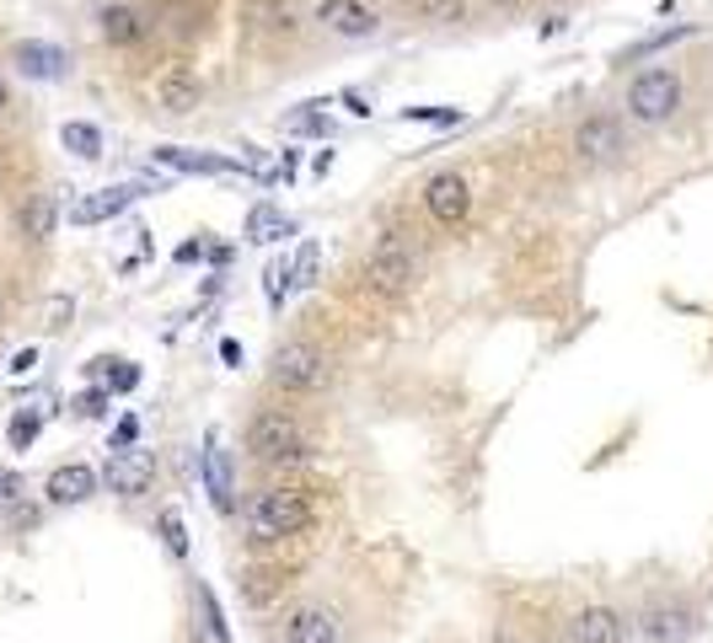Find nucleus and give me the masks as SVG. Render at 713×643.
<instances>
[{
	"label": "nucleus",
	"instance_id": "obj_34",
	"mask_svg": "<svg viewBox=\"0 0 713 643\" xmlns=\"http://www.w3.org/2000/svg\"><path fill=\"white\" fill-rule=\"evenodd\" d=\"M220 360H225V365H242V343L225 338V343H220Z\"/></svg>",
	"mask_w": 713,
	"mask_h": 643
},
{
	"label": "nucleus",
	"instance_id": "obj_40",
	"mask_svg": "<svg viewBox=\"0 0 713 643\" xmlns=\"http://www.w3.org/2000/svg\"><path fill=\"white\" fill-rule=\"evenodd\" d=\"M489 6H494V11H515L521 0H489Z\"/></svg>",
	"mask_w": 713,
	"mask_h": 643
},
{
	"label": "nucleus",
	"instance_id": "obj_36",
	"mask_svg": "<svg viewBox=\"0 0 713 643\" xmlns=\"http://www.w3.org/2000/svg\"><path fill=\"white\" fill-rule=\"evenodd\" d=\"M17 489H22V478H17V472H0V504H6Z\"/></svg>",
	"mask_w": 713,
	"mask_h": 643
},
{
	"label": "nucleus",
	"instance_id": "obj_10",
	"mask_svg": "<svg viewBox=\"0 0 713 643\" xmlns=\"http://www.w3.org/2000/svg\"><path fill=\"white\" fill-rule=\"evenodd\" d=\"M204 102V81H199V70H188V64H167L161 76H155V108L161 113H172V119H183Z\"/></svg>",
	"mask_w": 713,
	"mask_h": 643
},
{
	"label": "nucleus",
	"instance_id": "obj_11",
	"mask_svg": "<svg viewBox=\"0 0 713 643\" xmlns=\"http://www.w3.org/2000/svg\"><path fill=\"white\" fill-rule=\"evenodd\" d=\"M424 210H430L440 225H462L466 210H472V188H466V178H456V172L430 178V183H424Z\"/></svg>",
	"mask_w": 713,
	"mask_h": 643
},
{
	"label": "nucleus",
	"instance_id": "obj_19",
	"mask_svg": "<svg viewBox=\"0 0 713 643\" xmlns=\"http://www.w3.org/2000/svg\"><path fill=\"white\" fill-rule=\"evenodd\" d=\"M92 493H97V472L92 466H81V461L49 472V504H87Z\"/></svg>",
	"mask_w": 713,
	"mask_h": 643
},
{
	"label": "nucleus",
	"instance_id": "obj_3",
	"mask_svg": "<svg viewBox=\"0 0 713 643\" xmlns=\"http://www.w3.org/2000/svg\"><path fill=\"white\" fill-rule=\"evenodd\" d=\"M413 279H419L413 242H408L403 231L375 237V247L365 252V284H371L375 295H403V290H413Z\"/></svg>",
	"mask_w": 713,
	"mask_h": 643
},
{
	"label": "nucleus",
	"instance_id": "obj_21",
	"mask_svg": "<svg viewBox=\"0 0 713 643\" xmlns=\"http://www.w3.org/2000/svg\"><path fill=\"white\" fill-rule=\"evenodd\" d=\"M54 225H60V204H54V193H32L28 204H22V237H28V242H49V237H54Z\"/></svg>",
	"mask_w": 713,
	"mask_h": 643
},
{
	"label": "nucleus",
	"instance_id": "obj_41",
	"mask_svg": "<svg viewBox=\"0 0 713 643\" xmlns=\"http://www.w3.org/2000/svg\"><path fill=\"white\" fill-rule=\"evenodd\" d=\"M0 108H6V81H0Z\"/></svg>",
	"mask_w": 713,
	"mask_h": 643
},
{
	"label": "nucleus",
	"instance_id": "obj_8",
	"mask_svg": "<svg viewBox=\"0 0 713 643\" xmlns=\"http://www.w3.org/2000/svg\"><path fill=\"white\" fill-rule=\"evenodd\" d=\"M574 155L585 167H606L622 155V123L612 113H590L580 129H574Z\"/></svg>",
	"mask_w": 713,
	"mask_h": 643
},
{
	"label": "nucleus",
	"instance_id": "obj_14",
	"mask_svg": "<svg viewBox=\"0 0 713 643\" xmlns=\"http://www.w3.org/2000/svg\"><path fill=\"white\" fill-rule=\"evenodd\" d=\"M627 639V616L612 606H585L569 622V643H622Z\"/></svg>",
	"mask_w": 713,
	"mask_h": 643
},
{
	"label": "nucleus",
	"instance_id": "obj_38",
	"mask_svg": "<svg viewBox=\"0 0 713 643\" xmlns=\"http://www.w3.org/2000/svg\"><path fill=\"white\" fill-rule=\"evenodd\" d=\"M343 102H349V113H360V119L371 113V102H365V97H360V92H343Z\"/></svg>",
	"mask_w": 713,
	"mask_h": 643
},
{
	"label": "nucleus",
	"instance_id": "obj_25",
	"mask_svg": "<svg viewBox=\"0 0 713 643\" xmlns=\"http://www.w3.org/2000/svg\"><path fill=\"white\" fill-rule=\"evenodd\" d=\"M413 11H419V22H430V28H456L466 17V0H413Z\"/></svg>",
	"mask_w": 713,
	"mask_h": 643
},
{
	"label": "nucleus",
	"instance_id": "obj_32",
	"mask_svg": "<svg viewBox=\"0 0 713 643\" xmlns=\"http://www.w3.org/2000/svg\"><path fill=\"white\" fill-rule=\"evenodd\" d=\"M692 32H697L692 22H682V28H671V32H654V38H644L633 54H654V49H665V43H676V38H692Z\"/></svg>",
	"mask_w": 713,
	"mask_h": 643
},
{
	"label": "nucleus",
	"instance_id": "obj_7",
	"mask_svg": "<svg viewBox=\"0 0 713 643\" xmlns=\"http://www.w3.org/2000/svg\"><path fill=\"white\" fill-rule=\"evenodd\" d=\"M242 32L252 43H290L301 32V22L284 0H242Z\"/></svg>",
	"mask_w": 713,
	"mask_h": 643
},
{
	"label": "nucleus",
	"instance_id": "obj_17",
	"mask_svg": "<svg viewBox=\"0 0 713 643\" xmlns=\"http://www.w3.org/2000/svg\"><path fill=\"white\" fill-rule=\"evenodd\" d=\"M97 32H102V43H113V49H134V43H145V17L134 11V6H108L102 17H97Z\"/></svg>",
	"mask_w": 713,
	"mask_h": 643
},
{
	"label": "nucleus",
	"instance_id": "obj_9",
	"mask_svg": "<svg viewBox=\"0 0 713 643\" xmlns=\"http://www.w3.org/2000/svg\"><path fill=\"white\" fill-rule=\"evenodd\" d=\"M317 22L333 32V38H375L381 32V11L365 0H322L317 6Z\"/></svg>",
	"mask_w": 713,
	"mask_h": 643
},
{
	"label": "nucleus",
	"instance_id": "obj_26",
	"mask_svg": "<svg viewBox=\"0 0 713 643\" xmlns=\"http://www.w3.org/2000/svg\"><path fill=\"white\" fill-rule=\"evenodd\" d=\"M193 601H199V612H204V633H210L215 643H231V627H225V612H220L215 590H210V584H199V590H193Z\"/></svg>",
	"mask_w": 713,
	"mask_h": 643
},
{
	"label": "nucleus",
	"instance_id": "obj_33",
	"mask_svg": "<svg viewBox=\"0 0 713 643\" xmlns=\"http://www.w3.org/2000/svg\"><path fill=\"white\" fill-rule=\"evenodd\" d=\"M108 398H113V392H87V398L76 402V413H81V419H102V413H108Z\"/></svg>",
	"mask_w": 713,
	"mask_h": 643
},
{
	"label": "nucleus",
	"instance_id": "obj_23",
	"mask_svg": "<svg viewBox=\"0 0 713 643\" xmlns=\"http://www.w3.org/2000/svg\"><path fill=\"white\" fill-rule=\"evenodd\" d=\"M60 145L70 155H81V161H97V155H102V129H97V123H81V119H70L60 129Z\"/></svg>",
	"mask_w": 713,
	"mask_h": 643
},
{
	"label": "nucleus",
	"instance_id": "obj_37",
	"mask_svg": "<svg viewBox=\"0 0 713 643\" xmlns=\"http://www.w3.org/2000/svg\"><path fill=\"white\" fill-rule=\"evenodd\" d=\"M563 22H569V17H548V22L536 28V38H559V32H563Z\"/></svg>",
	"mask_w": 713,
	"mask_h": 643
},
{
	"label": "nucleus",
	"instance_id": "obj_31",
	"mask_svg": "<svg viewBox=\"0 0 713 643\" xmlns=\"http://www.w3.org/2000/svg\"><path fill=\"white\" fill-rule=\"evenodd\" d=\"M38 424H43L38 413H17L11 419V451H28L32 440H38Z\"/></svg>",
	"mask_w": 713,
	"mask_h": 643
},
{
	"label": "nucleus",
	"instance_id": "obj_22",
	"mask_svg": "<svg viewBox=\"0 0 713 643\" xmlns=\"http://www.w3.org/2000/svg\"><path fill=\"white\" fill-rule=\"evenodd\" d=\"M290 231H295V225L284 220L280 204H252L248 210V242H280Z\"/></svg>",
	"mask_w": 713,
	"mask_h": 643
},
{
	"label": "nucleus",
	"instance_id": "obj_5",
	"mask_svg": "<svg viewBox=\"0 0 713 643\" xmlns=\"http://www.w3.org/2000/svg\"><path fill=\"white\" fill-rule=\"evenodd\" d=\"M269 375H274V386H284V392H322L333 365H328V354L317 343H284L280 354H274V365H269Z\"/></svg>",
	"mask_w": 713,
	"mask_h": 643
},
{
	"label": "nucleus",
	"instance_id": "obj_27",
	"mask_svg": "<svg viewBox=\"0 0 713 643\" xmlns=\"http://www.w3.org/2000/svg\"><path fill=\"white\" fill-rule=\"evenodd\" d=\"M92 370L108 375V392H134V386H140V370L129 365V360H97Z\"/></svg>",
	"mask_w": 713,
	"mask_h": 643
},
{
	"label": "nucleus",
	"instance_id": "obj_4",
	"mask_svg": "<svg viewBox=\"0 0 713 643\" xmlns=\"http://www.w3.org/2000/svg\"><path fill=\"white\" fill-rule=\"evenodd\" d=\"M676 108H682V76H676L671 64H650V70L633 76V87H627V113L639 123H665Z\"/></svg>",
	"mask_w": 713,
	"mask_h": 643
},
{
	"label": "nucleus",
	"instance_id": "obj_18",
	"mask_svg": "<svg viewBox=\"0 0 713 643\" xmlns=\"http://www.w3.org/2000/svg\"><path fill=\"white\" fill-rule=\"evenodd\" d=\"M155 161L161 167H172V172H204V178H220V172H237L242 161H231V155H210V151H183V145H155Z\"/></svg>",
	"mask_w": 713,
	"mask_h": 643
},
{
	"label": "nucleus",
	"instance_id": "obj_30",
	"mask_svg": "<svg viewBox=\"0 0 713 643\" xmlns=\"http://www.w3.org/2000/svg\"><path fill=\"white\" fill-rule=\"evenodd\" d=\"M311 279H317V242H307L295 252V263H290V290H301Z\"/></svg>",
	"mask_w": 713,
	"mask_h": 643
},
{
	"label": "nucleus",
	"instance_id": "obj_15",
	"mask_svg": "<svg viewBox=\"0 0 713 643\" xmlns=\"http://www.w3.org/2000/svg\"><path fill=\"white\" fill-rule=\"evenodd\" d=\"M11 60H17V70L28 76V81H60L64 70H70V54L64 49H54V43H17L11 49Z\"/></svg>",
	"mask_w": 713,
	"mask_h": 643
},
{
	"label": "nucleus",
	"instance_id": "obj_29",
	"mask_svg": "<svg viewBox=\"0 0 713 643\" xmlns=\"http://www.w3.org/2000/svg\"><path fill=\"white\" fill-rule=\"evenodd\" d=\"M161 542H167L172 557H183L188 552V531H183V515H178V510H167V515H161Z\"/></svg>",
	"mask_w": 713,
	"mask_h": 643
},
{
	"label": "nucleus",
	"instance_id": "obj_20",
	"mask_svg": "<svg viewBox=\"0 0 713 643\" xmlns=\"http://www.w3.org/2000/svg\"><path fill=\"white\" fill-rule=\"evenodd\" d=\"M199 461H204V489H210V499H215L220 510H231V493H237V483H231V451L210 434V445H204Z\"/></svg>",
	"mask_w": 713,
	"mask_h": 643
},
{
	"label": "nucleus",
	"instance_id": "obj_39",
	"mask_svg": "<svg viewBox=\"0 0 713 643\" xmlns=\"http://www.w3.org/2000/svg\"><path fill=\"white\" fill-rule=\"evenodd\" d=\"M134 434H140V424H134V419H124V424H119V445H134Z\"/></svg>",
	"mask_w": 713,
	"mask_h": 643
},
{
	"label": "nucleus",
	"instance_id": "obj_24",
	"mask_svg": "<svg viewBox=\"0 0 713 643\" xmlns=\"http://www.w3.org/2000/svg\"><path fill=\"white\" fill-rule=\"evenodd\" d=\"M284 134H317V140H328V134H333L328 102H307L301 113H290V119H284Z\"/></svg>",
	"mask_w": 713,
	"mask_h": 643
},
{
	"label": "nucleus",
	"instance_id": "obj_2",
	"mask_svg": "<svg viewBox=\"0 0 713 643\" xmlns=\"http://www.w3.org/2000/svg\"><path fill=\"white\" fill-rule=\"evenodd\" d=\"M248 451L263 466H295V461H311V434L301 429L295 413L263 408V413H252L248 424Z\"/></svg>",
	"mask_w": 713,
	"mask_h": 643
},
{
	"label": "nucleus",
	"instance_id": "obj_16",
	"mask_svg": "<svg viewBox=\"0 0 713 643\" xmlns=\"http://www.w3.org/2000/svg\"><path fill=\"white\" fill-rule=\"evenodd\" d=\"M284 643H343V622L339 612H328V606H307V612L290 616V633Z\"/></svg>",
	"mask_w": 713,
	"mask_h": 643
},
{
	"label": "nucleus",
	"instance_id": "obj_1",
	"mask_svg": "<svg viewBox=\"0 0 713 643\" xmlns=\"http://www.w3.org/2000/svg\"><path fill=\"white\" fill-rule=\"evenodd\" d=\"M311 493L307 489H263L248 499L242 525H248L252 542H284V536H301L311 525Z\"/></svg>",
	"mask_w": 713,
	"mask_h": 643
},
{
	"label": "nucleus",
	"instance_id": "obj_28",
	"mask_svg": "<svg viewBox=\"0 0 713 643\" xmlns=\"http://www.w3.org/2000/svg\"><path fill=\"white\" fill-rule=\"evenodd\" d=\"M466 113L462 108H403V123H434V129H456Z\"/></svg>",
	"mask_w": 713,
	"mask_h": 643
},
{
	"label": "nucleus",
	"instance_id": "obj_6",
	"mask_svg": "<svg viewBox=\"0 0 713 643\" xmlns=\"http://www.w3.org/2000/svg\"><path fill=\"white\" fill-rule=\"evenodd\" d=\"M102 483L119 493V499H140V493L155 483V456L140 451V445H119L108 466H102Z\"/></svg>",
	"mask_w": 713,
	"mask_h": 643
},
{
	"label": "nucleus",
	"instance_id": "obj_35",
	"mask_svg": "<svg viewBox=\"0 0 713 643\" xmlns=\"http://www.w3.org/2000/svg\"><path fill=\"white\" fill-rule=\"evenodd\" d=\"M32 365H38V354H32V349H22V354H17V360H11V375H28Z\"/></svg>",
	"mask_w": 713,
	"mask_h": 643
},
{
	"label": "nucleus",
	"instance_id": "obj_13",
	"mask_svg": "<svg viewBox=\"0 0 713 643\" xmlns=\"http://www.w3.org/2000/svg\"><path fill=\"white\" fill-rule=\"evenodd\" d=\"M692 627H697V616H692L686 601H660V606H650V616H644V639L650 643H686Z\"/></svg>",
	"mask_w": 713,
	"mask_h": 643
},
{
	"label": "nucleus",
	"instance_id": "obj_12",
	"mask_svg": "<svg viewBox=\"0 0 713 643\" xmlns=\"http://www.w3.org/2000/svg\"><path fill=\"white\" fill-rule=\"evenodd\" d=\"M140 193H151L145 183H124V188H102V193H87L76 210H70V220L76 225H102V220H113V214H124Z\"/></svg>",
	"mask_w": 713,
	"mask_h": 643
}]
</instances>
